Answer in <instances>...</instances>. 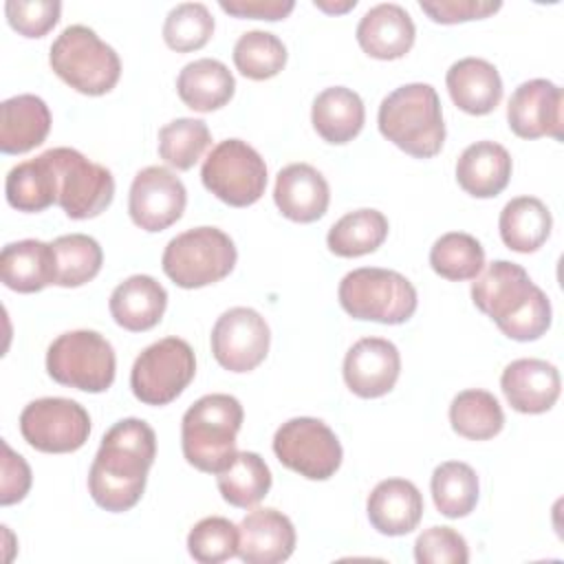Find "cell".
I'll return each mask as SVG.
<instances>
[{
    "instance_id": "cell-44",
    "label": "cell",
    "mask_w": 564,
    "mask_h": 564,
    "mask_svg": "<svg viewBox=\"0 0 564 564\" xmlns=\"http://www.w3.org/2000/svg\"><path fill=\"white\" fill-rule=\"evenodd\" d=\"M419 7L441 24H456L467 20H480L496 13L502 4L489 0H421Z\"/></svg>"
},
{
    "instance_id": "cell-22",
    "label": "cell",
    "mask_w": 564,
    "mask_h": 564,
    "mask_svg": "<svg viewBox=\"0 0 564 564\" xmlns=\"http://www.w3.org/2000/svg\"><path fill=\"white\" fill-rule=\"evenodd\" d=\"M370 524L383 535H405L419 527L423 496L405 478H386L375 485L366 502Z\"/></svg>"
},
{
    "instance_id": "cell-37",
    "label": "cell",
    "mask_w": 564,
    "mask_h": 564,
    "mask_svg": "<svg viewBox=\"0 0 564 564\" xmlns=\"http://www.w3.org/2000/svg\"><path fill=\"white\" fill-rule=\"evenodd\" d=\"M430 264L445 280H474L485 267V249L471 234L449 231L432 245Z\"/></svg>"
},
{
    "instance_id": "cell-47",
    "label": "cell",
    "mask_w": 564,
    "mask_h": 564,
    "mask_svg": "<svg viewBox=\"0 0 564 564\" xmlns=\"http://www.w3.org/2000/svg\"><path fill=\"white\" fill-rule=\"evenodd\" d=\"M313 4L326 13H344L348 9H355L357 0H344V2H328V0H313Z\"/></svg>"
},
{
    "instance_id": "cell-33",
    "label": "cell",
    "mask_w": 564,
    "mask_h": 564,
    "mask_svg": "<svg viewBox=\"0 0 564 564\" xmlns=\"http://www.w3.org/2000/svg\"><path fill=\"white\" fill-rule=\"evenodd\" d=\"M388 238V218L379 209H355L344 214L326 236V245L335 256L357 258L377 251Z\"/></svg>"
},
{
    "instance_id": "cell-30",
    "label": "cell",
    "mask_w": 564,
    "mask_h": 564,
    "mask_svg": "<svg viewBox=\"0 0 564 564\" xmlns=\"http://www.w3.org/2000/svg\"><path fill=\"white\" fill-rule=\"evenodd\" d=\"M7 203L18 212H42L57 203V170L51 152L13 165L4 181Z\"/></svg>"
},
{
    "instance_id": "cell-27",
    "label": "cell",
    "mask_w": 564,
    "mask_h": 564,
    "mask_svg": "<svg viewBox=\"0 0 564 564\" xmlns=\"http://www.w3.org/2000/svg\"><path fill=\"white\" fill-rule=\"evenodd\" d=\"M0 280L18 293H35L55 284L53 245L33 238L4 245L0 253Z\"/></svg>"
},
{
    "instance_id": "cell-26",
    "label": "cell",
    "mask_w": 564,
    "mask_h": 564,
    "mask_svg": "<svg viewBox=\"0 0 564 564\" xmlns=\"http://www.w3.org/2000/svg\"><path fill=\"white\" fill-rule=\"evenodd\" d=\"M51 130V110L37 95H15L0 106V150L22 154L37 148Z\"/></svg>"
},
{
    "instance_id": "cell-11",
    "label": "cell",
    "mask_w": 564,
    "mask_h": 564,
    "mask_svg": "<svg viewBox=\"0 0 564 564\" xmlns=\"http://www.w3.org/2000/svg\"><path fill=\"white\" fill-rule=\"evenodd\" d=\"M278 460L308 480H326L341 465V445L335 432L319 419L295 416L282 423L273 436Z\"/></svg>"
},
{
    "instance_id": "cell-23",
    "label": "cell",
    "mask_w": 564,
    "mask_h": 564,
    "mask_svg": "<svg viewBox=\"0 0 564 564\" xmlns=\"http://www.w3.org/2000/svg\"><path fill=\"white\" fill-rule=\"evenodd\" d=\"M112 319L132 333L154 328L167 306V291L152 275H130L115 286L110 295Z\"/></svg>"
},
{
    "instance_id": "cell-3",
    "label": "cell",
    "mask_w": 564,
    "mask_h": 564,
    "mask_svg": "<svg viewBox=\"0 0 564 564\" xmlns=\"http://www.w3.org/2000/svg\"><path fill=\"white\" fill-rule=\"evenodd\" d=\"M379 132L416 159H430L441 152L445 123L441 99L430 84L412 82L383 97L377 115Z\"/></svg>"
},
{
    "instance_id": "cell-18",
    "label": "cell",
    "mask_w": 564,
    "mask_h": 564,
    "mask_svg": "<svg viewBox=\"0 0 564 564\" xmlns=\"http://www.w3.org/2000/svg\"><path fill=\"white\" fill-rule=\"evenodd\" d=\"M295 549V527L278 509L249 511L238 527V557L247 564H280Z\"/></svg>"
},
{
    "instance_id": "cell-40",
    "label": "cell",
    "mask_w": 564,
    "mask_h": 564,
    "mask_svg": "<svg viewBox=\"0 0 564 564\" xmlns=\"http://www.w3.org/2000/svg\"><path fill=\"white\" fill-rule=\"evenodd\" d=\"M214 33V18L203 2H181L163 22V40L172 51L187 53L205 46Z\"/></svg>"
},
{
    "instance_id": "cell-14",
    "label": "cell",
    "mask_w": 564,
    "mask_h": 564,
    "mask_svg": "<svg viewBox=\"0 0 564 564\" xmlns=\"http://www.w3.org/2000/svg\"><path fill=\"white\" fill-rule=\"evenodd\" d=\"M271 333L264 317L249 306L225 311L212 328V352L229 372H249L269 352Z\"/></svg>"
},
{
    "instance_id": "cell-36",
    "label": "cell",
    "mask_w": 564,
    "mask_h": 564,
    "mask_svg": "<svg viewBox=\"0 0 564 564\" xmlns=\"http://www.w3.org/2000/svg\"><path fill=\"white\" fill-rule=\"evenodd\" d=\"M55 284L64 289L82 286L90 282L104 262L99 242L86 234H66L55 238Z\"/></svg>"
},
{
    "instance_id": "cell-41",
    "label": "cell",
    "mask_w": 564,
    "mask_h": 564,
    "mask_svg": "<svg viewBox=\"0 0 564 564\" xmlns=\"http://www.w3.org/2000/svg\"><path fill=\"white\" fill-rule=\"evenodd\" d=\"M187 551L200 564L225 562L238 555V527L223 516L203 518L187 535Z\"/></svg>"
},
{
    "instance_id": "cell-16",
    "label": "cell",
    "mask_w": 564,
    "mask_h": 564,
    "mask_svg": "<svg viewBox=\"0 0 564 564\" xmlns=\"http://www.w3.org/2000/svg\"><path fill=\"white\" fill-rule=\"evenodd\" d=\"M562 88L551 79L522 82L509 97V128L522 139L553 137L562 141Z\"/></svg>"
},
{
    "instance_id": "cell-2",
    "label": "cell",
    "mask_w": 564,
    "mask_h": 564,
    "mask_svg": "<svg viewBox=\"0 0 564 564\" xmlns=\"http://www.w3.org/2000/svg\"><path fill=\"white\" fill-rule=\"evenodd\" d=\"M471 300L516 341H533L551 326V302L529 273L509 260H494L474 278Z\"/></svg>"
},
{
    "instance_id": "cell-25",
    "label": "cell",
    "mask_w": 564,
    "mask_h": 564,
    "mask_svg": "<svg viewBox=\"0 0 564 564\" xmlns=\"http://www.w3.org/2000/svg\"><path fill=\"white\" fill-rule=\"evenodd\" d=\"M511 154L496 141H476L467 145L456 161L458 185L476 198L498 196L511 178Z\"/></svg>"
},
{
    "instance_id": "cell-4",
    "label": "cell",
    "mask_w": 564,
    "mask_h": 564,
    "mask_svg": "<svg viewBox=\"0 0 564 564\" xmlns=\"http://www.w3.org/2000/svg\"><path fill=\"white\" fill-rule=\"evenodd\" d=\"M245 412L236 397L214 392L187 408L181 421L185 460L207 474H220L236 456V436Z\"/></svg>"
},
{
    "instance_id": "cell-46",
    "label": "cell",
    "mask_w": 564,
    "mask_h": 564,
    "mask_svg": "<svg viewBox=\"0 0 564 564\" xmlns=\"http://www.w3.org/2000/svg\"><path fill=\"white\" fill-rule=\"evenodd\" d=\"M293 0H220V9L236 18L282 20L293 11Z\"/></svg>"
},
{
    "instance_id": "cell-17",
    "label": "cell",
    "mask_w": 564,
    "mask_h": 564,
    "mask_svg": "<svg viewBox=\"0 0 564 564\" xmlns=\"http://www.w3.org/2000/svg\"><path fill=\"white\" fill-rule=\"evenodd\" d=\"M401 372L397 346L383 337H361L344 359V381L361 399L388 394Z\"/></svg>"
},
{
    "instance_id": "cell-21",
    "label": "cell",
    "mask_w": 564,
    "mask_h": 564,
    "mask_svg": "<svg viewBox=\"0 0 564 564\" xmlns=\"http://www.w3.org/2000/svg\"><path fill=\"white\" fill-rule=\"evenodd\" d=\"M416 37L412 15L394 2L370 7L357 24V42L375 59L403 57Z\"/></svg>"
},
{
    "instance_id": "cell-13",
    "label": "cell",
    "mask_w": 564,
    "mask_h": 564,
    "mask_svg": "<svg viewBox=\"0 0 564 564\" xmlns=\"http://www.w3.org/2000/svg\"><path fill=\"white\" fill-rule=\"evenodd\" d=\"M20 432L37 452L66 454L88 441L90 416L84 405L73 399L42 397L22 410Z\"/></svg>"
},
{
    "instance_id": "cell-45",
    "label": "cell",
    "mask_w": 564,
    "mask_h": 564,
    "mask_svg": "<svg viewBox=\"0 0 564 564\" xmlns=\"http://www.w3.org/2000/svg\"><path fill=\"white\" fill-rule=\"evenodd\" d=\"M31 489V467L15 454L7 441H2V480H0V505L20 502Z\"/></svg>"
},
{
    "instance_id": "cell-35",
    "label": "cell",
    "mask_w": 564,
    "mask_h": 564,
    "mask_svg": "<svg viewBox=\"0 0 564 564\" xmlns=\"http://www.w3.org/2000/svg\"><path fill=\"white\" fill-rule=\"evenodd\" d=\"M436 509L445 518H465L478 502V476L460 460L441 463L430 480Z\"/></svg>"
},
{
    "instance_id": "cell-9",
    "label": "cell",
    "mask_w": 564,
    "mask_h": 564,
    "mask_svg": "<svg viewBox=\"0 0 564 564\" xmlns=\"http://www.w3.org/2000/svg\"><path fill=\"white\" fill-rule=\"evenodd\" d=\"M194 375L196 357L192 346L181 337H163L134 359L130 388L145 405H167L189 386Z\"/></svg>"
},
{
    "instance_id": "cell-19",
    "label": "cell",
    "mask_w": 564,
    "mask_h": 564,
    "mask_svg": "<svg viewBox=\"0 0 564 564\" xmlns=\"http://www.w3.org/2000/svg\"><path fill=\"white\" fill-rule=\"evenodd\" d=\"M500 388L513 410L522 414H542L555 405L562 379L553 364L524 357L511 361L502 370Z\"/></svg>"
},
{
    "instance_id": "cell-6",
    "label": "cell",
    "mask_w": 564,
    "mask_h": 564,
    "mask_svg": "<svg viewBox=\"0 0 564 564\" xmlns=\"http://www.w3.org/2000/svg\"><path fill=\"white\" fill-rule=\"evenodd\" d=\"M341 308L355 317L379 324H403L416 311V289L392 269L361 267L348 271L337 289Z\"/></svg>"
},
{
    "instance_id": "cell-5",
    "label": "cell",
    "mask_w": 564,
    "mask_h": 564,
    "mask_svg": "<svg viewBox=\"0 0 564 564\" xmlns=\"http://www.w3.org/2000/svg\"><path fill=\"white\" fill-rule=\"evenodd\" d=\"M48 62L62 82L90 97L110 93L121 75L117 51L84 24H70L53 40Z\"/></svg>"
},
{
    "instance_id": "cell-1",
    "label": "cell",
    "mask_w": 564,
    "mask_h": 564,
    "mask_svg": "<svg viewBox=\"0 0 564 564\" xmlns=\"http://www.w3.org/2000/svg\"><path fill=\"white\" fill-rule=\"evenodd\" d=\"M156 456V434L141 419L117 421L101 438L88 471L93 500L112 513L132 509L145 489Z\"/></svg>"
},
{
    "instance_id": "cell-43",
    "label": "cell",
    "mask_w": 564,
    "mask_h": 564,
    "mask_svg": "<svg viewBox=\"0 0 564 564\" xmlns=\"http://www.w3.org/2000/svg\"><path fill=\"white\" fill-rule=\"evenodd\" d=\"M62 2L57 0H7V22L24 37L46 35L59 20Z\"/></svg>"
},
{
    "instance_id": "cell-38",
    "label": "cell",
    "mask_w": 564,
    "mask_h": 564,
    "mask_svg": "<svg viewBox=\"0 0 564 564\" xmlns=\"http://www.w3.org/2000/svg\"><path fill=\"white\" fill-rule=\"evenodd\" d=\"M234 64L240 75L262 82L275 77L286 64V46L275 33L247 31L234 44Z\"/></svg>"
},
{
    "instance_id": "cell-39",
    "label": "cell",
    "mask_w": 564,
    "mask_h": 564,
    "mask_svg": "<svg viewBox=\"0 0 564 564\" xmlns=\"http://www.w3.org/2000/svg\"><path fill=\"white\" fill-rule=\"evenodd\" d=\"M209 143L212 132L203 119L181 117L159 130V156L176 170H189Z\"/></svg>"
},
{
    "instance_id": "cell-28",
    "label": "cell",
    "mask_w": 564,
    "mask_h": 564,
    "mask_svg": "<svg viewBox=\"0 0 564 564\" xmlns=\"http://www.w3.org/2000/svg\"><path fill=\"white\" fill-rule=\"evenodd\" d=\"M236 90L231 70L214 57H200L185 64L176 77L181 101L198 112H212L229 104Z\"/></svg>"
},
{
    "instance_id": "cell-32",
    "label": "cell",
    "mask_w": 564,
    "mask_h": 564,
    "mask_svg": "<svg viewBox=\"0 0 564 564\" xmlns=\"http://www.w3.org/2000/svg\"><path fill=\"white\" fill-rule=\"evenodd\" d=\"M216 485L225 502L238 509L256 507L271 489V471L256 452H236L234 460L216 474Z\"/></svg>"
},
{
    "instance_id": "cell-34",
    "label": "cell",
    "mask_w": 564,
    "mask_h": 564,
    "mask_svg": "<svg viewBox=\"0 0 564 564\" xmlns=\"http://www.w3.org/2000/svg\"><path fill=\"white\" fill-rule=\"evenodd\" d=\"M449 423L458 436L469 441H487L502 430L505 412L491 392L471 388L452 399Z\"/></svg>"
},
{
    "instance_id": "cell-20",
    "label": "cell",
    "mask_w": 564,
    "mask_h": 564,
    "mask_svg": "<svg viewBox=\"0 0 564 564\" xmlns=\"http://www.w3.org/2000/svg\"><path fill=\"white\" fill-rule=\"evenodd\" d=\"M273 200L284 218L315 223L328 209L330 189L319 170L308 163H291L275 176Z\"/></svg>"
},
{
    "instance_id": "cell-29",
    "label": "cell",
    "mask_w": 564,
    "mask_h": 564,
    "mask_svg": "<svg viewBox=\"0 0 564 564\" xmlns=\"http://www.w3.org/2000/svg\"><path fill=\"white\" fill-rule=\"evenodd\" d=\"M311 121L315 132L333 145L352 141L366 121V108L361 97L346 86L324 88L311 108Z\"/></svg>"
},
{
    "instance_id": "cell-8",
    "label": "cell",
    "mask_w": 564,
    "mask_h": 564,
    "mask_svg": "<svg viewBox=\"0 0 564 564\" xmlns=\"http://www.w3.org/2000/svg\"><path fill=\"white\" fill-rule=\"evenodd\" d=\"M46 370L62 386L106 392L115 381L117 359L110 341L97 330H68L48 346Z\"/></svg>"
},
{
    "instance_id": "cell-15",
    "label": "cell",
    "mask_w": 564,
    "mask_h": 564,
    "mask_svg": "<svg viewBox=\"0 0 564 564\" xmlns=\"http://www.w3.org/2000/svg\"><path fill=\"white\" fill-rule=\"evenodd\" d=\"M187 203L183 181L163 165H148L132 178L128 212L137 227L145 231H163L174 225Z\"/></svg>"
},
{
    "instance_id": "cell-42",
    "label": "cell",
    "mask_w": 564,
    "mask_h": 564,
    "mask_svg": "<svg viewBox=\"0 0 564 564\" xmlns=\"http://www.w3.org/2000/svg\"><path fill=\"white\" fill-rule=\"evenodd\" d=\"M414 560L419 564H467L469 549L452 527H430L414 542Z\"/></svg>"
},
{
    "instance_id": "cell-10",
    "label": "cell",
    "mask_w": 564,
    "mask_h": 564,
    "mask_svg": "<svg viewBox=\"0 0 564 564\" xmlns=\"http://www.w3.org/2000/svg\"><path fill=\"white\" fill-rule=\"evenodd\" d=\"M203 185L231 207H247L260 200L267 187V165L242 139H225L212 148L200 167Z\"/></svg>"
},
{
    "instance_id": "cell-7",
    "label": "cell",
    "mask_w": 564,
    "mask_h": 564,
    "mask_svg": "<svg viewBox=\"0 0 564 564\" xmlns=\"http://www.w3.org/2000/svg\"><path fill=\"white\" fill-rule=\"evenodd\" d=\"M236 245L218 227H194L174 236L161 258L165 275L181 289H200L227 278L236 264Z\"/></svg>"
},
{
    "instance_id": "cell-31",
    "label": "cell",
    "mask_w": 564,
    "mask_h": 564,
    "mask_svg": "<svg viewBox=\"0 0 564 564\" xmlns=\"http://www.w3.org/2000/svg\"><path fill=\"white\" fill-rule=\"evenodd\" d=\"M553 218L549 207L535 196L511 198L498 218L502 242L518 253L538 251L551 236Z\"/></svg>"
},
{
    "instance_id": "cell-12",
    "label": "cell",
    "mask_w": 564,
    "mask_h": 564,
    "mask_svg": "<svg viewBox=\"0 0 564 564\" xmlns=\"http://www.w3.org/2000/svg\"><path fill=\"white\" fill-rule=\"evenodd\" d=\"M57 170V205L73 220L99 216L115 196V178L108 167L88 161L75 148L48 150Z\"/></svg>"
},
{
    "instance_id": "cell-24",
    "label": "cell",
    "mask_w": 564,
    "mask_h": 564,
    "mask_svg": "<svg viewBox=\"0 0 564 564\" xmlns=\"http://www.w3.org/2000/svg\"><path fill=\"white\" fill-rule=\"evenodd\" d=\"M452 101L467 115H489L502 99L498 68L482 57H463L445 75Z\"/></svg>"
}]
</instances>
